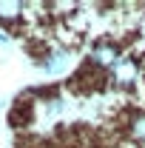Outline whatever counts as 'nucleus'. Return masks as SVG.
I'll return each mask as SVG.
<instances>
[{"mask_svg": "<svg viewBox=\"0 0 145 148\" xmlns=\"http://www.w3.org/2000/svg\"><path fill=\"white\" fill-rule=\"evenodd\" d=\"M91 60L100 63V66H114V63H120V51H117V46H111V43H97V46L91 49Z\"/></svg>", "mask_w": 145, "mask_h": 148, "instance_id": "nucleus-1", "label": "nucleus"}, {"mask_svg": "<svg viewBox=\"0 0 145 148\" xmlns=\"http://www.w3.org/2000/svg\"><path fill=\"white\" fill-rule=\"evenodd\" d=\"M20 9H23V3H17V0H0V20H3V23L17 20Z\"/></svg>", "mask_w": 145, "mask_h": 148, "instance_id": "nucleus-2", "label": "nucleus"}, {"mask_svg": "<svg viewBox=\"0 0 145 148\" xmlns=\"http://www.w3.org/2000/svg\"><path fill=\"white\" fill-rule=\"evenodd\" d=\"M66 66H68V54L66 51H54V54H49V60H46V71L49 74H60Z\"/></svg>", "mask_w": 145, "mask_h": 148, "instance_id": "nucleus-3", "label": "nucleus"}, {"mask_svg": "<svg viewBox=\"0 0 145 148\" xmlns=\"http://www.w3.org/2000/svg\"><path fill=\"white\" fill-rule=\"evenodd\" d=\"M131 137L140 140V143H145V114H137L131 120Z\"/></svg>", "mask_w": 145, "mask_h": 148, "instance_id": "nucleus-4", "label": "nucleus"}, {"mask_svg": "<svg viewBox=\"0 0 145 148\" xmlns=\"http://www.w3.org/2000/svg\"><path fill=\"white\" fill-rule=\"evenodd\" d=\"M134 71H137L134 63L125 60V63H120V69H117V80H120V83H131V80H134Z\"/></svg>", "mask_w": 145, "mask_h": 148, "instance_id": "nucleus-5", "label": "nucleus"}]
</instances>
